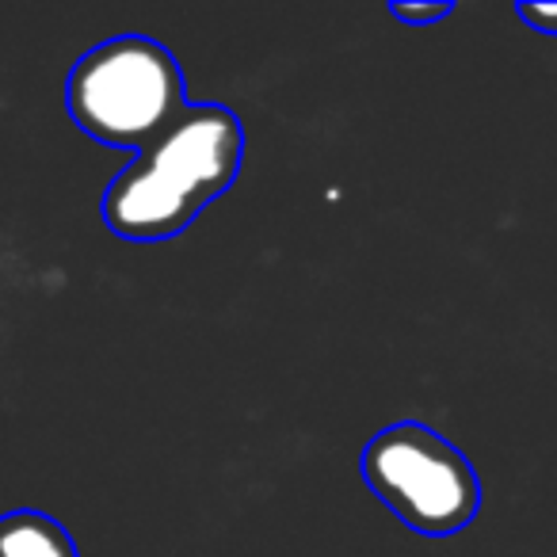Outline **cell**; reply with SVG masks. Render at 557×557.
<instances>
[{
	"instance_id": "5b68a950",
	"label": "cell",
	"mask_w": 557,
	"mask_h": 557,
	"mask_svg": "<svg viewBox=\"0 0 557 557\" xmlns=\"http://www.w3.org/2000/svg\"><path fill=\"white\" fill-rule=\"evenodd\" d=\"M450 12H455V4L450 0H435V4H405V0H394L389 4V16L401 20V24H440V20H447Z\"/></svg>"
},
{
	"instance_id": "3957f363",
	"label": "cell",
	"mask_w": 557,
	"mask_h": 557,
	"mask_svg": "<svg viewBox=\"0 0 557 557\" xmlns=\"http://www.w3.org/2000/svg\"><path fill=\"white\" fill-rule=\"evenodd\" d=\"M359 470L367 488L428 539L466 531L481 511V478L470 458L420 420H397L371 435Z\"/></svg>"
},
{
	"instance_id": "8992f818",
	"label": "cell",
	"mask_w": 557,
	"mask_h": 557,
	"mask_svg": "<svg viewBox=\"0 0 557 557\" xmlns=\"http://www.w3.org/2000/svg\"><path fill=\"white\" fill-rule=\"evenodd\" d=\"M516 12H519V20H523V24L534 27V32L554 35V39H557V4H534V0H519Z\"/></svg>"
},
{
	"instance_id": "277c9868",
	"label": "cell",
	"mask_w": 557,
	"mask_h": 557,
	"mask_svg": "<svg viewBox=\"0 0 557 557\" xmlns=\"http://www.w3.org/2000/svg\"><path fill=\"white\" fill-rule=\"evenodd\" d=\"M0 557H81L73 534L54 516L16 508L0 516Z\"/></svg>"
},
{
	"instance_id": "7a4b0ae2",
	"label": "cell",
	"mask_w": 557,
	"mask_h": 557,
	"mask_svg": "<svg viewBox=\"0 0 557 557\" xmlns=\"http://www.w3.org/2000/svg\"><path fill=\"white\" fill-rule=\"evenodd\" d=\"M70 119L115 149H146L187 108L184 70L164 42L115 35L85 50L65 81Z\"/></svg>"
},
{
	"instance_id": "6da1fadb",
	"label": "cell",
	"mask_w": 557,
	"mask_h": 557,
	"mask_svg": "<svg viewBox=\"0 0 557 557\" xmlns=\"http://www.w3.org/2000/svg\"><path fill=\"white\" fill-rule=\"evenodd\" d=\"M245 126L225 103H187L108 184L103 225L123 240H169L240 176Z\"/></svg>"
}]
</instances>
